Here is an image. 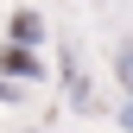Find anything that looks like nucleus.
Masks as SVG:
<instances>
[{
	"instance_id": "f257e3e1",
	"label": "nucleus",
	"mask_w": 133,
	"mask_h": 133,
	"mask_svg": "<svg viewBox=\"0 0 133 133\" xmlns=\"http://www.w3.org/2000/svg\"><path fill=\"white\" fill-rule=\"evenodd\" d=\"M44 38V19L38 13H13V44H38Z\"/></svg>"
},
{
	"instance_id": "f03ea898",
	"label": "nucleus",
	"mask_w": 133,
	"mask_h": 133,
	"mask_svg": "<svg viewBox=\"0 0 133 133\" xmlns=\"http://www.w3.org/2000/svg\"><path fill=\"white\" fill-rule=\"evenodd\" d=\"M0 63H6L13 76H38V57H32V51H19V44H13V51L0 57Z\"/></svg>"
},
{
	"instance_id": "7ed1b4c3",
	"label": "nucleus",
	"mask_w": 133,
	"mask_h": 133,
	"mask_svg": "<svg viewBox=\"0 0 133 133\" xmlns=\"http://www.w3.org/2000/svg\"><path fill=\"white\" fill-rule=\"evenodd\" d=\"M121 76H127V89H133V44L121 51Z\"/></svg>"
}]
</instances>
